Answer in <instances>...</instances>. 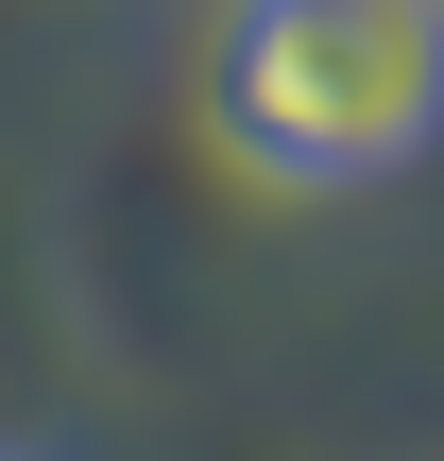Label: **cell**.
Masks as SVG:
<instances>
[{"label": "cell", "instance_id": "cell-1", "mask_svg": "<svg viewBox=\"0 0 444 461\" xmlns=\"http://www.w3.org/2000/svg\"><path fill=\"white\" fill-rule=\"evenodd\" d=\"M222 120L274 171H394L444 120V0H257L222 51Z\"/></svg>", "mask_w": 444, "mask_h": 461}]
</instances>
